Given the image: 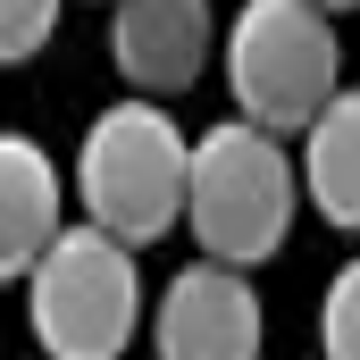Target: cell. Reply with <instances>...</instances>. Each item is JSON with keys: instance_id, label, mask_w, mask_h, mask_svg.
Here are the masks:
<instances>
[{"instance_id": "6da1fadb", "label": "cell", "mask_w": 360, "mask_h": 360, "mask_svg": "<svg viewBox=\"0 0 360 360\" xmlns=\"http://www.w3.org/2000/svg\"><path fill=\"white\" fill-rule=\"evenodd\" d=\"M184 193H193V134L168 117V101L126 92L109 101L76 143V201L92 226L126 235L134 252L184 226Z\"/></svg>"}, {"instance_id": "7a4b0ae2", "label": "cell", "mask_w": 360, "mask_h": 360, "mask_svg": "<svg viewBox=\"0 0 360 360\" xmlns=\"http://www.w3.org/2000/svg\"><path fill=\"white\" fill-rule=\"evenodd\" d=\"M293 201L302 168H293V143L260 126V117H226L210 134H193V193H184V226L210 260H235V269H260L276 243L293 235Z\"/></svg>"}, {"instance_id": "3957f363", "label": "cell", "mask_w": 360, "mask_h": 360, "mask_svg": "<svg viewBox=\"0 0 360 360\" xmlns=\"http://www.w3.org/2000/svg\"><path fill=\"white\" fill-rule=\"evenodd\" d=\"M25 319L51 360H126V344L143 335L134 243L92 218H68L59 243L25 269Z\"/></svg>"}, {"instance_id": "277c9868", "label": "cell", "mask_w": 360, "mask_h": 360, "mask_svg": "<svg viewBox=\"0 0 360 360\" xmlns=\"http://www.w3.org/2000/svg\"><path fill=\"white\" fill-rule=\"evenodd\" d=\"M226 84L235 109L276 134H302L335 92H344V42L335 8L319 0H243L226 25Z\"/></svg>"}, {"instance_id": "5b68a950", "label": "cell", "mask_w": 360, "mask_h": 360, "mask_svg": "<svg viewBox=\"0 0 360 360\" xmlns=\"http://www.w3.org/2000/svg\"><path fill=\"white\" fill-rule=\"evenodd\" d=\"M269 335V310H260V285L235 269V260H193L160 285V310H151V352L160 360H260Z\"/></svg>"}, {"instance_id": "8992f818", "label": "cell", "mask_w": 360, "mask_h": 360, "mask_svg": "<svg viewBox=\"0 0 360 360\" xmlns=\"http://www.w3.org/2000/svg\"><path fill=\"white\" fill-rule=\"evenodd\" d=\"M210 42H218L210 0H109V59L126 92H151V101L193 92L210 68Z\"/></svg>"}, {"instance_id": "52a82bcc", "label": "cell", "mask_w": 360, "mask_h": 360, "mask_svg": "<svg viewBox=\"0 0 360 360\" xmlns=\"http://www.w3.org/2000/svg\"><path fill=\"white\" fill-rule=\"evenodd\" d=\"M59 226H68L59 160L34 134H0V285H25V269L59 243Z\"/></svg>"}, {"instance_id": "ba28073f", "label": "cell", "mask_w": 360, "mask_h": 360, "mask_svg": "<svg viewBox=\"0 0 360 360\" xmlns=\"http://www.w3.org/2000/svg\"><path fill=\"white\" fill-rule=\"evenodd\" d=\"M302 193L327 226L360 235V84H344L302 126Z\"/></svg>"}, {"instance_id": "9c48e42d", "label": "cell", "mask_w": 360, "mask_h": 360, "mask_svg": "<svg viewBox=\"0 0 360 360\" xmlns=\"http://www.w3.org/2000/svg\"><path fill=\"white\" fill-rule=\"evenodd\" d=\"M319 352L360 360V260H344L327 276V293H319Z\"/></svg>"}, {"instance_id": "30bf717a", "label": "cell", "mask_w": 360, "mask_h": 360, "mask_svg": "<svg viewBox=\"0 0 360 360\" xmlns=\"http://www.w3.org/2000/svg\"><path fill=\"white\" fill-rule=\"evenodd\" d=\"M68 0H0V68H25L51 34H59Z\"/></svg>"}, {"instance_id": "8fae6325", "label": "cell", "mask_w": 360, "mask_h": 360, "mask_svg": "<svg viewBox=\"0 0 360 360\" xmlns=\"http://www.w3.org/2000/svg\"><path fill=\"white\" fill-rule=\"evenodd\" d=\"M319 8H360V0H319Z\"/></svg>"}, {"instance_id": "7c38bea8", "label": "cell", "mask_w": 360, "mask_h": 360, "mask_svg": "<svg viewBox=\"0 0 360 360\" xmlns=\"http://www.w3.org/2000/svg\"><path fill=\"white\" fill-rule=\"evenodd\" d=\"M319 360H327V352H319Z\"/></svg>"}]
</instances>
